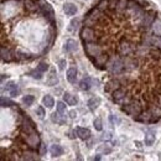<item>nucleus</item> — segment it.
<instances>
[{
    "label": "nucleus",
    "instance_id": "1",
    "mask_svg": "<svg viewBox=\"0 0 161 161\" xmlns=\"http://www.w3.org/2000/svg\"><path fill=\"white\" fill-rule=\"evenodd\" d=\"M123 112H125L128 115L136 119L142 113V105L140 104V102H138V100H131L130 103H128L126 105L123 107Z\"/></svg>",
    "mask_w": 161,
    "mask_h": 161
},
{
    "label": "nucleus",
    "instance_id": "2",
    "mask_svg": "<svg viewBox=\"0 0 161 161\" xmlns=\"http://www.w3.org/2000/svg\"><path fill=\"white\" fill-rule=\"evenodd\" d=\"M112 98H113L114 102L118 103L119 105H122V107H124V105H126L128 103L131 102V98L126 95V92L123 88H118V89L114 91L112 93Z\"/></svg>",
    "mask_w": 161,
    "mask_h": 161
},
{
    "label": "nucleus",
    "instance_id": "3",
    "mask_svg": "<svg viewBox=\"0 0 161 161\" xmlns=\"http://www.w3.org/2000/svg\"><path fill=\"white\" fill-rule=\"evenodd\" d=\"M24 139H25V142L27 145L29 149H39L40 145H41V139L37 134V131L35 133H31V134H24Z\"/></svg>",
    "mask_w": 161,
    "mask_h": 161
},
{
    "label": "nucleus",
    "instance_id": "4",
    "mask_svg": "<svg viewBox=\"0 0 161 161\" xmlns=\"http://www.w3.org/2000/svg\"><path fill=\"white\" fill-rule=\"evenodd\" d=\"M118 52L120 56L126 57L129 55H131L133 52H135V46H134V44H131V42H129V41L123 39L118 46Z\"/></svg>",
    "mask_w": 161,
    "mask_h": 161
},
{
    "label": "nucleus",
    "instance_id": "5",
    "mask_svg": "<svg viewBox=\"0 0 161 161\" xmlns=\"http://www.w3.org/2000/svg\"><path fill=\"white\" fill-rule=\"evenodd\" d=\"M105 67L112 73H114V75H120L124 71V61H122V59H119V58H114L109 63H107Z\"/></svg>",
    "mask_w": 161,
    "mask_h": 161
},
{
    "label": "nucleus",
    "instance_id": "6",
    "mask_svg": "<svg viewBox=\"0 0 161 161\" xmlns=\"http://www.w3.org/2000/svg\"><path fill=\"white\" fill-rule=\"evenodd\" d=\"M84 51L87 55H88V57L95 58L97 56H99V55L102 53V48H100V46H98L95 42H92L91 41V42H86Z\"/></svg>",
    "mask_w": 161,
    "mask_h": 161
},
{
    "label": "nucleus",
    "instance_id": "7",
    "mask_svg": "<svg viewBox=\"0 0 161 161\" xmlns=\"http://www.w3.org/2000/svg\"><path fill=\"white\" fill-rule=\"evenodd\" d=\"M21 131H22V134H31V133L36 131L35 124L32 123V120L29 117H25L24 120H22V123H21Z\"/></svg>",
    "mask_w": 161,
    "mask_h": 161
},
{
    "label": "nucleus",
    "instance_id": "8",
    "mask_svg": "<svg viewBox=\"0 0 161 161\" xmlns=\"http://www.w3.org/2000/svg\"><path fill=\"white\" fill-rule=\"evenodd\" d=\"M81 39L84 41V42H91L95 39V32L93 31V29H91L88 26H84L83 29L81 30Z\"/></svg>",
    "mask_w": 161,
    "mask_h": 161
},
{
    "label": "nucleus",
    "instance_id": "9",
    "mask_svg": "<svg viewBox=\"0 0 161 161\" xmlns=\"http://www.w3.org/2000/svg\"><path fill=\"white\" fill-rule=\"evenodd\" d=\"M40 4H41L40 8L42 9V12L45 14V16H47L53 24L55 22V12H53V9L51 8V5H50L48 3H45V1H40Z\"/></svg>",
    "mask_w": 161,
    "mask_h": 161
},
{
    "label": "nucleus",
    "instance_id": "10",
    "mask_svg": "<svg viewBox=\"0 0 161 161\" xmlns=\"http://www.w3.org/2000/svg\"><path fill=\"white\" fill-rule=\"evenodd\" d=\"M120 84L122 82L118 79V78H112V79H109L107 82V84H105V92L107 93H113L115 89L120 88Z\"/></svg>",
    "mask_w": 161,
    "mask_h": 161
},
{
    "label": "nucleus",
    "instance_id": "11",
    "mask_svg": "<svg viewBox=\"0 0 161 161\" xmlns=\"http://www.w3.org/2000/svg\"><path fill=\"white\" fill-rule=\"evenodd\" d=\"M156 119H158V118L154 117L153 113L148 109V112H142L140 115L136 118V120H139L141 123H154V122H156Z\"/></svg>",
    "mask_w": 161,
    "mask_h": 161
},
{
    "label": "nucleus",
    "instance_id": "12",
    "mask_svg": "<svg viewBox=\"0 0 161 161\" xmlns=\"http://www.w3.org/2000/svg\"><path fill=\"white\" fill-rule=\"evenodd\" d=\"M108 55L107 53H100L99 56H97L94 59H93V63L95 64L98 68H103L104 66H107V63H108Z\"/></svg>",
    "mask_w": 161,
    "mask_h": 161
},
{
    "label": "nucleus",
    "instance_id": "13",
    "mask_svg": "<svg viewBox=\"0 0 161 161\" xmlns=\"http://www.w3.org/2000/svg\"><path fill=\"white\" fill-rule=\"evenodd\" d=\"M4 91H5L8 94H10V97H17V95L20 94L19 86L15 84V83H12V82H10L9 84H6V87L4 88Z\"/></svg>",
    "mask_w": 161,
    "mask_h": 161
},
{
    "label": "nucleus",
    "instance_id": "14",
    "mask_svg": "<svg viewBox=\"0 0 161 161\" xmlns=\"http://www.w3.org/2000/svg\"><path fill=\"white\" fill-rule=\"evenodd\" d=\"M148 45H150V46H154L155 48H159V50H161V36L159 35H154V36H151V37L148 40Z\"/></svg>",
    "mask_w": 161,
    "mask_h": 161
},
{
    "label": "nucleus",
    "instance_id": "15",
    "mask_svg": "<svg viewBox=\"0 0 161 161\" xmlns=\"http://www.w3.org/2000/svg\"><path fill=\"white\" fill-rule=\"evenodd\" d=\"M24 6L29 12H35L40 6H37L34 0H24Z\"/></svg>",
    "mask_w": 161,
    "mask_h": 161
},
{
    "label": "nucleus",
    "instance_id": "16",
    "mask_svg": "<svg viewBox=\"0 0 161 161\" xmlns=\"http://www.w3.org/2000/svg\"><path fill=\"white\" fill-rule=\"evenodd\" d=\"M63 11L67 14V15H75V14L77 12V6L75 5V4H72V3H66L63 5Z\"/></svg>",
    "mask_w": 161,
    "mask_h": 161
},
{
    "label": "nucleus",
    "instance_id": "17",
    "mask_svg": "<svg viewBox=\"0 0 161 161\" xmlns=\"http://www.w3.org/2000/svg\"><path fill=\"white\" fill-rule=\"evenodd\" d=\"M77 50H78V46H77V42L75 40H68L66 42V45H64V51H67L70 53L76 52Z\"/></svg>",
    "mask_w": 161,
    "mask_h": 161
},
{
    "label": "nucleus",
    "instance_id": "18",
    "mask_svg": "<svg viewBox=\"0 0 161 161\" xmlns=\"http://www.w3.org/2000/svg\"><path fill=\"white\" fill-rule=\"evenodd\" d=\"M128 4H129L128 0H118V4H117V6H115V11L118 14H125Z\"/></svg>",
    "mask_w": 161,
    "mask_h": 161
},
{
    "label": "nucleus",
    "instance_id": "19",
    "mask_svg": "<svg viewBox=\"0 0 161 161\" xmlns=\"http://www.w3.org/2000/svg\"><path fill=\"white\" fill-rule=\"evenodd\" d=\"M77 135H78L79 139L87 140V139H89V136H91V131H89V129H87V128H78L77 129Z\"/></svg>",
    "mask_w": 161,
    "mask_h": 161
},
{
    "label": "nucleus",
    "instance_id": "20",
    "mask_svg": "<svg viewBox=\"0 0 161 161\" xmlns=\"http://www.w3.org/2000/svg\"><path fill=\"white\" fill-rule=\"evenodd\" d=\"M63 98H64V100H66V103L70 104V105H76L78 103V97L68 93V92H66V93L63 94Z\"/></svg>",
    "mask_w": 161,
    "mask_h": 161
},
{
    "label": "nucleus",
    "instance_id": "21",
    "mask_svg": "<svg viewBox=\"0 0 161 161\" xmlns=\"http://www.w3.org/2000/svg\"><path fill=\"white\" fill-rule=\"evenodd\" d=\"M77 73H78V71H77L76 67H71L70 70L67 71V79H68V82H70V83H75V82H76V79H77Z\"/></svg>",
    "mask_w": 161,
    "mask_h": 161
},
{
    "label": "nucleus",
    "instance_id": "22",
    "mask_svg": "<svg viewBox=\"0 0 161 161\" xmlns=\"http://www.w3.org/2000/svg\"><path fill=\"white\" fill-rule=\"evenodd\" d=\"M99 104H100V99L98 98V97H93V98H91L88 100V103H87V105H88V108L91 110H95L97 108L99 107Z\"/></svg>",
    "mask_w": 161,
    "mask_h": 161
},
{
    "label": "nucleus",
    "instance_id": "23",
    "mask_svg": "<svg viewBox=\"0 0 161 161\" xmlns=\"http://www.w3.org/2000/svg\"><path fill=\"white\" fill-rule=\"evenodd\" d=\"M155 142V133L153 130H149L145 134V145L151 146Z\"/></svg>",
    "mask_w": 161,
    "mask_h": 161
},
{
    "label": "nucleus",
    "instance_id": "24",
    "mask_svg": "<svg viewBox=\"0 0 161 161\" xmlns=\"http://www.w3.org/2000/svg\"><path fill=\"white\" fill-rule=\"evenodd\" d=\"M91 87H92V79L89 77H86V78H83V79L81 81L79 88L82 91H88V89H91Z\"/></svg>",
    "mask_w": 161,
    "mask_h": 161
},
{
    "label": "nucleus",
    "instance_id": "25",
    "mask_svg": "<svg viewBox=\"0 0 161 161\" xmlns=\"http://www.w3.org/2000/svg\"><path fill=\"white\" fill-rule=\"evenodd\" d=\"M50 151H51V155L53 156V158H57V156H61L63 154V149L61 145H52L51 149H50Z\"/></svg>",
    "mask_w": 161,
    "mask_h": 161
},
{
    "label": "nucleus",
    "instance_id": "26",
    "mask_svg": "<svg viewBox=\"0 0 161 161\" xmlns=\"http://www.w3.org/2000/svg\"><path fill=\"white\" fill-rule=\"evenodd\" d=\"M22 160H37L39 159V156L34 151V149H30L29 151H25L24 153V156L21 158Z\"/></svg>",
    "mask_w": 161,
    "mask_h": 161
},
{
    "label": "nucleus",
    "instance_id": "27",
    "mask_svg": "<svg viewBox=\"0 0 161 161\" xmlns=\"http://www.w3.org/2000/svg\"><path fill=\"white\" fill-rule=\"evenodd\" d=\"M1 59L4 62H11L12 61L11 52L5 47H1Z\"/></svg>",
    "mask_w": 161,
    "mask_h": 161
},
{
    "label": "nucleus",
    "instance_id": "28",
    "mask_svg": "<svg viewBox=\"0 0 161 161\" xmlns=\"http://www.w3.org/2000/svg\"><path fill=\"white\" fill-rule=\"evenodd\" d=\"M62 113H52V115H51V119H52V122L53 123H56V124H64L66 123V120H64V118L61 115Z\"/></svg>",
    "mask_w": 161,
    "mask_h": 161
},
{
    "label": "nucleus",
    "instance_id": "29",
    "mask_svg": "<svg viewBox=\"0 0 161 161\" xmlns=\"http://www.w3.org/2000/svg\"><path fill=\"white\" fill-rule=\"evenodd\" d=\"M149 110L153 113V115L156 117V118H161V107L158 104V105H150L149 107Z\"/></svg>",
    "mask_w": 161,
    "mask_h": 161
},
{
    "label": "nucleus",
    "instance_id": "30",
    "mask_svg": "<svg viewBox=\"0 0 161 161\" xmlns=\"http://www.w3.org/2000/svg\"><path fill=\"white\" fill-rule=\"evenodd\" d=\"M46 83H47L48 86H56L57 83H58V78H57V76H56V73H55L53 71L51 72V75H50V77H48V79L46 81Z\"/></svg>",
    "mask_w": 161,
    "mask_h": 161
},
{
    "label": "nucleus",
    "instance_id": "31",
    "mask_svg": "<svg viewBox=\"0 0 161 161\" xmlns=\"http://www.w3.org/2000/svg\"><path fill=\"white\" fill-rule=\"evenodd\" d=\"M42 103H44V105H46V108H52L55 105V100L51 95H45L42 99Z\"/></svg>",
    "mask_w": 161,
    "mask_h": 161
},
{
    "label": "nucleus",
    "instance_id": "32",
    "mask_svg": "<svg viewBox=\"0 0 161 161\" xmlns=\"http://www.w3.org/2000/svg\"><path fill=\"white\" fill-rule=\"evenodd\" d=\"M97 8H98L99 10H102V11L107 10V9L109 8V1H108V0H99V3L97 4Z\"/></svg>",
    "mask_w": 161,
    "mask_h": 161
},
{
    "label": "nucleus",
    "instance_id": "33",
    "mask_svg": "<svg viewBox=\"0 0 161 161\" xmlns=\"http://www.w3.org/2000/svg\"><path fill=\"white\" fill-rule=\"evenodd\" d=\"M93 125H94L95 130H98V131H102L103 130V123H102V119H100V118H95L94 119Z\"/></svg>",
    "mask_w": 161,
    "mask_h": 161
},
{
    "label": "nucleus",
    "instance_id": "34",
    "mask_svg": "<svg viewBox=\"0 0 161 161\" xmlns=\"http://www.w3.org/2000/svg\"><path fill=\"white\" fill-rule=\"evenodd\" d=\"M34 100H35L34 95H25L24 98H22V103L29 107V105H31L32 103H34Z\"/></svg>",
    "mask_w": 161,
    "mask_h": 161
},
{
    "label": "nucleus",
    "instance_id": "35",
    "mask_svg": "<svg viewBox=\"0 0 161 161\" xmlns=\"http://www.w3.org/2000/svg\"><path fill=\"white\" fill-rule=\"evenodd\" d=\"M0 104H1V107L3 108H5V107H12V105H15V103L11 102V100H9L6 98H1V102H0Z\"/></svg>",
    "mask_w": 161,
    "mask_h": 161
},
{
    "label": "nucleus",
    "instance_id": "36",
    "mask_svg": "<svg viewBox=\"0 0 161 161\" xmlns=\"http://www.w3.org/2000/svg\"><path fill=\"white\" fill-rule=\"evenodd\" d=\"M37 70L40 71V72H46V71H47L48 70V64L47 63H46V62H41L40 64H39V66H37Z\"/></svg>",
    "mask_w": 161,
    "mask_h": 161
},
{
    "label": "nucleus",
    "instance_id": "37",
    "mask_svg": "<svg viewBox=\"0 0 161 161\" xmlns=\"http://www.w3.org/2000/svg\"><path fill=\"white\" fill-rule=\"evenodd\" d=\"M78 25H79V19H73L70 24V31H73L75 29H77Z\"/></svg>",
    "mask_w": 161,
    "mask_h": 161
},
{
    "label": "nucleus",
    "instance_id": "38",
    "mask_svg": "<svg viewBox=\"0 0 161 161\" xmlns=\"http://www.w3.org/2000/svg\"><path fill=\"white\" fill-rule=\"evenodd\" d=\"M153 26H154V31L156 32V34L161 35V20L156 21V22H155V24H154Z\"/></svg>",
    "mask_w": 161,
    "mask_h": 161
},
{
    "label": "nucleus",
    "instance_id": "39",
    "mask_svg": "<svg viewBox=\"0 0 161 161\" xmlns=\"http://www.w3.org/2000/svg\"><path fill=\"white\" fill-rule=\"evenodd\" d=\"M57 112H59V113L66 112V104H64L63 102H58L57 103Z\"/></svg>",
    "mask_w": 161,
    "mask_h": 161
},
{
    "label": "nucleus",
    "instance_id": "40",
    "mask_svg": "<svg viewBox=\"0 0 161 161\" xmlns=\"http://www.w3.org/2000/svg\"><path fill=\"white\" fill-rule=\"evenodd\" d=\"M31 76L36 78V79H41V78H42V72H40L39 70H37V72L34 71V72H31Z\"/></svg>",
    "mask_w": 161,
    "mask_h": 161
},
{
    "label": "nucleus",
    "instance_id": "41",
    "mask_svg": "<svg viewBox=\"0 0 161 161\" xmlns=\"http://www.w3.org/2000/svg\"><path fill=\"white\" fill-rule=\"evenodd\" d=\"M36 113H37L39 118H41V119H42V118L45 117V109H44L42 107H39L37 109H36Z\"/></svg>",
    "mask_w": 161,
    "mask_h": 161
},
{
    "label": "nucleus",
    "instance_id": "42",
    "mask_svg": "<svg viewBox=\"0 0 161 161\" xmlns=\"http://www.w3.org/2000/svg\"><path fill=\"white\" fill-rule=\"evenodd\" d=\"M110 151H112V149H110V148H105V146H100V148H98V153H104V154H109Z\"/></svg>",
    "mask_w": 161,
    "mask_h": 161
},
{
    "label": "nucleus",
    "instance_id": "43",
    "mask_svg": "<svg viewBox=\"0 0 161 161\" xmlns=\"http://www.w3.org/2000/svg\"><path fill=\"white\" fill-rule=\"evenodd\" d=\"M110 120H112V123L114 124V125H118V124L120 123V120H119L117 117H114V115H110Z\"/></svg>",
    "mask_w": 161,
    "mask_h": 161
},
{
    "label": "nucleus",
    "instance_id": "44",
    "mask_svg": "<svg viewBox=\"0 0 161 161\" xmlns=\"http://www.w3.org/2000/svg\"><path fill=\"white\" fill-rule=\"evenodd\" d=\"M45 154H46V145L41 144V145H40V155L42 156V155H45Z\"/></svg>",
    "mask_w": 161,
    "mask_h": 161
},
{
    "label": "nucleus",
    "instance_id": "45",
    "mask_svg": "<svg viewBox=\"0 0 161 161\" xmlns=\"http://www.w3.org/2000/svg\"><path fill=\"white\" fill-rule=\"evenodd\" d=\"M64 66H66V61H64V59L59 61V63H58V68H59V70L63 71V70H64Z\"/></svg>",
    "mask_w": 161,
    "mask_h": 161
},
{
    "label": "nucleus",
    "instance_id": "46",
    "mask_svg": "<svg viewBox=\"0 0 161 161\" xmlns=\"http://www.w3.org/2000/svg\"><path fill=\"white\" fill-rule=\"evenodd\" d=\"M76 115H77V113L75 112V110H71V112H70V117L71 118H75Z\"/></svg>",
    "mask_w": 161,
    "mask_h": 161
},
{
    "label": "nucleus",
    "instance_id": "47",
    "mask_svg": "<svg viewBox=\"0 0 161 161\" xmlns=\"http://www.w3.org/2000/svg\"><path fill=\"white\" fill-rule=\"evenodd\" d=\"M158 104L161 107V95H158Z\"/></svg>",
    "mask_w": 161,
    "mask_h": 161
},
{
    "label": "nucleus",
    "instance_id": "48",
    "mask_svg": "<svg viewBox=\"0 0 161 161\" xmlns=\"http://www.w3.org/2000/svg\"><path fill=\"white\" fill-rule=\"evenodd\" d=\"M138 1H139V4H140L141 6H142V5H145V4H146V1H144V0H138Z\"/></svg>",
    "mask_w": 161,
    "mask_h": 161
},
{
    "label": "nucleus",
    "instance_id": "49",
    "mask_svg": "<svg viewBox=\"0 0 161 161\" xmlns=\"http://www.w3.org/2000/svg\"><path fill=\"white\" fill-rule=\"evenodd\" d=\"M135 144H136V146H138L139 149L141 148V142H140V141H135Z\"/></svg>",
    "mask_w": 161,
    "mask_h": 161
},
{
    "label": "nucleus",
    "instance_id": "50",
    "mask_svg": "<svg viewBox=\"0 0 161 161\" xmlns=\"http://www.w3.org/2000/svg\"><path fill=\"white\" fill-rule=\"evenodd\" d=\"M99 159H100V156H94V158L92 159V160H99Z\"/></svg>",
    "mask_w": 161,
    "mask_h": 161
}]
</instances>
